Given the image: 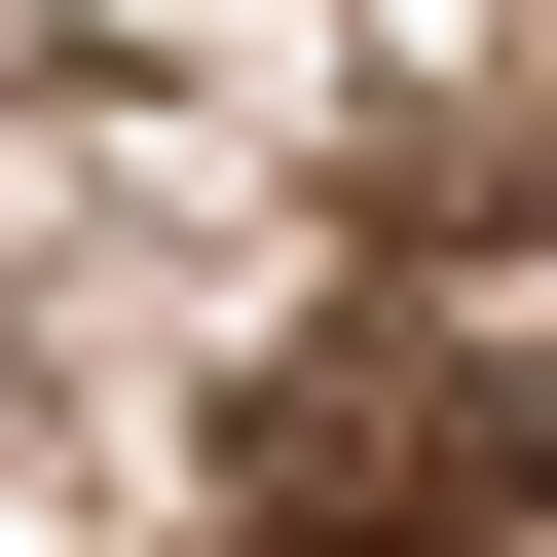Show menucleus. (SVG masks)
Returning <instances> with one entry per match:
<instances>
[{
    "instance_id": "1",
    "label": "nucleus",
    "mask_w": 557,
    "mask_h": 557,
    "mask_svg": "<svg viewBox=\"0 0 557 557\" xmlns=\"http://www.w3.org/2000/svg\"><path fill=\"white\" fill-rule=\"evenodd\" d=\"M557 483V409L483 335H298V372H223V557H483Z\"/></svg>"
}]
</instances>
